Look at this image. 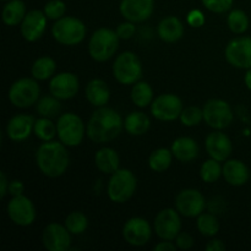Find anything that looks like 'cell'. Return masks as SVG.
<instances>
[{"label": "cell", "mask_w": 251, "mask_h": 251, "mask_svg": "<svg viewBox=\"0 0 251 251\" xmlns=\"http://www.w3.org/2000/svg\"><path fill=\"white\" fill-rule=\"evenodd\" d=\"M151 126V120L142 112H132L124 119V129L131 136H142L147 134Z\"/></svg>", "instance_id": "obj_28"}, {"label": "cell", "mask_w": 251, "mask_h": 251, "mask_svg": "<svg viewBox=\"0 0 251 251\" xmlns=\"http://www.w3.org/2000/svg\"><path fill=\"white\" fill-rule=\"evenodd\" d=\"M55 70L56 64L54 59H51L50 56H41L34 60L31 74L32 77L36 78L37 81H46L53 77Z\"/></svg>", "instance_id": "obj_30"}, {"label": "cell", "mask_w": 251, "mask_h": 251, "mask_svg": "<svg viewBox=\"0 0 251 251\" xmlns=\"http://www.w3.org/2000/svg\"><path fill=\"white\" fill-rule=\"evenodd\" d=\"M176 245L180 250H189L194 247V238L189 233L180 232L176 238Z\"/></svg>", "instance_id": "obj_43"}, {"label": "cell", "mask_w": 251, "mask_h": 251, "mask_svg": "<svg viewBox=\"0 0 251 251\" xmlns=\"http://www.w3.org/2000/svg\"><path fill=\"white\" fill-rule=\"evenodd\" d=\"M249 168L240 159H227L223 164L222 176L225 180L232 186H243L250 179Z\"/></svg>", "instance_id": "obj_22"}, {"label": "cell", "mask_w": 251, "mask_h": 251, "mask_svg": "<svg viewBox=\"0 0 251 251\" xmlns=\"http://www.w3.org/2000/svg\"><path fill=\"white\" fill-rule=\"evenodd\" d=\"M171 150L174 158L178 159L179 162H183V163L193 162L199 156V145L193 137H178L172 144Z\"/></svg>", "instance_id": "obj_25"}, {"label": "cell", "mask_w": 251, "mask_h": 251, "mask_svg": "<svg viewBox=\"0 0 251 251\" xmlns=\"http://www.w3.org/2000/svg\"><path fill=\"white\" fill-rule=\"evenodd\" d=\"M151 237V226L142 217L130 218L123 227V238L131 247H144L150 242Z\"/></svg>", "instance_id": "obj_15"}, {"label": "cell", "mask_w": 251, "mask_h": 251, "mask_svg": "<svg viewBox=\"0 0 251 251\" xmlns=\"http://www.w3.org/2000/svg\"><path fill=\"white\" fill-rule=\"evenodd\" d=\"M64 226L74 235L83 234L88 228V217L80 211H73L65 218Z\"/></svg>", "instance_id": "obj_33"}, {"label": "cell", "mask_w": 251, "mask_h": 251, "mask_svg": "<svg viewBox=\"0 0 251 251\" xmlns=\"http://www.w3.org/2000/svg\"><path fill=\"white\" fill-rule=\"evenodd\" d=\"M1 1H9V0H1Z\"/></svg>", "instance_id": "obj_49"}, {"label": "cell", "mask_w": 251, "mask_h": 251, "mask_svg": "<svg viewBox=\"0 0 251 251\" xmlns=\"http://www.w3.org/2000/svg\"><path fill=\"white\" fill-rule=\"evenodd\" d=\"M41 95V87L36 78L21 77L15 81L9 88V100L14 107L29 108L36 104Z\"/></svg>", "instance_id": "obj_8"}, {"label": "cell", "mask_w": 251, "mask_h": 251, "mask_svg": "<svg viewBox=\"0 0 251 251\" xmlns=\"http://www.w3.org/2000/svg\"><path fill=\"white\" fill-rule=\"evenodd\" d=\"M61 141H44L36 152V163L43 176L55 179L69 168L68 150Z\"/></svg>", "instance_id": "obj_2"}, {"label": "cell", "mask_w": 251, "mask_h": 251, "mask_svg": "<svg viewBox=\"0 0 251 251\" xmlns=\"http://www.w3.org/2000/svg\"><path fill=\"white\" fill-rule=\"evenodd\" d=\"M66 12V5L65 2L61 1V0H50L44 6V14L48 17V20H56L64 17Z\"/></svg>", "instance_id": "obj_39"}, {"label": "cell", "mask_w": 251, "mask_h": 251, "mask_svg": "<svg viewBox=\"0 0 251 251\" xmlns=\"http://www.w3.org/2000/svg\"><path fill=\"white\" fill-rule=\"evenodd\" d=\"M176 249V245L172 243V240H163V242L158 243L154 245V251H174Z\"/></svg>", "instance_id": "obj_47"}, {"label": "cell", "mask_w": 251, "mask_h": 251, "mask_svg": "<svg viewBox=\"0 0 251 251\" xmlns=\"http://www.w3.org/2000/svg\"><path fill=\"white\" fill-rule=\"evenodd\" d=\"M87 29L80 19L74 16H64L56 20L51 27V36L63 46H77L85 39Z\"/></svg>", "instance_id": "obj_4"}, {"label": "cell", "mask_w": 251, "mask_h": 251, "mask_svg": "<svg viewBox=\"0 0 251 251\" xmlns=\"http://www.w3.org/2000/svg\"><path fill=\"white\" fill-rule=\"evenodd\" d=\"M176 211L188 218L199 217L206 208V199L196 189H184L174 201Z\"/></svg>", "instance_id": "obj_14"}, {"label": "cell", "mask_w": 251, "mask_h": 251, "mask_svg": "<svg viewBox=\"0 0 251 251\" xmlns=\"http://www.w3.org/2000/svg\"><path fill=\"white\" fill-rule=\"evenodd\" d=\"M117 32L107 27L96 29L88 42V54L97 63H105L117 54L119 49Z\"/></svg>", "instance_id": "obj_3"}, {"label": "cell", "mask_w": 251, "mask_h": 251, "mask_svg": "<svg viewBox=\"0 0 251 251\" xmlns=\"http://www.w3.org/2000/svg\"><path fill=\"white\" fill-rule=\"evenodd\" d=\"M119 9L125 20L140 24L147 21L152 16L154 0H122Z\"/></svg>", "instance_id": "obj_18"}, {"label": "cell", "mask_w": 251, "mask_h": 251, "mask_svg": "<svg viewBox=\"0 0 251 251\" xmlns=\"http://www.w3.org/2000/svg\"><path fill=\"white\" fill-rule=\"evenodd\" d=\"M95 164L100 172L112 176L119 169L120 158L118 152L110 147H102L95 154Z\"/></svg>", "instance_id": "obj_26"}, {"label": "cell", "mask_w": 251, "mask_h": 251, "mask_svg": "<svg viewBox=\"0 0 251 251\" xmlns=\"http://www.w3.org/2000/svg\"><path fill=\"white\" fill-rule=\"evenodd\" d=\"M184 25L178 17L167 16L161 20L157 27L158 37L166 43H176L180 41L184 36Z\"/></svg>", "instance_id": "obj_23"}, {"label": "cell", "mask_w": 251, "mask_h": 251, "mask_svg": "<svg viewBox=\"0 0 251 251\" xmlns=\"http://www.w3.org/2000/svg\"><path fill=\"white\" fill-rule=\"evenodd\" d=\"M113 76L120 85H135L142 77V64L134 51H124L115 58Z\"/></svg>", "instance_id": "obj_6"}, {"label": "cell", "mask_w": 251, "mask_h": 251, "mask_svg": "<svg viewBox=\"0 0 251 251\" xmlns=\"http://www.w3.org/2000/svg\"><path fill=\"white\" fill-rule=\"evenodd\" d=\"M179 119H180L181 124L185 125V126H196V125H199L203 120V112L201 108L190 105V107L184 108Z\"/></svg>", "instance_id": "obj_38"}, {"label": "cell", "mask_w": 251, "mask_h": 251, "mask_svg": "<svg viewBox=\"0 0 251 251\" xmlns=\"http://www.w3.org/2000/svg\"><path fill=\"white\" fill-rule=\"evenodd\" d=\"M137 189V179L129 169H118L108 181V198L115 203H124L134 196Z\"/></svg>", "instance_id": "obj_5"}, {"label": "cell", "mask_w": 251, "mask_h": 251, "mask_svg": "<svg viewBox=\"0 0 251 251\" xmlns=\"http://www.w3.org/2000/svg\"><path fill=\"white\" fill-rule=\"evenodd\" d=\"M124 129V120L113 108L100 107L91 115L86 126V135L96 144L113 141Z\"/></svg>", "instance_id": "obj_1"}, {"label": "cell", "mask_w": 251, "mask_h": 251, "mask_svg": "<svg viewBox=\"0 0 251 251\" xmlns=\"http://www.w3.org/2000/svg\"><path fill=\"white\" fill-rule=\"evenodd\" d=\"M25 186L21 180H11L9 184V194L11 196H19L24 194Z\"/></svg>", "instance_id": "obj_44"}, {"label": "cell", "mask_w": 251, "mask_h": 251, "mask_svg": "<svg viewBox=\"0 0 251 251\" xmlns=\"http://www.w3.org/2000/svg\"><path fill=\"white\" fill-rule=\"evenodd\" d=\"M33 132L42 141H51L58 135L56 132V124H54L50 118L41 117L36 120L33 127Z\"/></svg>", "instance_id": "obj_36"}, {"label": "cell", "mask_w": 251, "mask_h": 251, "mask_svg": "<svg viewBox=\"0 0 251 251\" xmlns=\"http://www.w3.org/2000/svg\"><path fill=\"white\" fill-rule=\"evenodd\" d=\"M36 109H37V113H38L41 117H46V118L56 117L61 109L60 100L54 97L53 95L43 96V97L39 98L38 102L36 103Z\"/></svg>", "instance_id": "obj_32"}, {"label": "cell", "mask_w": 251, "mask_h": 251, "mask_svg": "<svg viewBox=\"0 0 251 251\" xmlns=\"http://www.w3.org/2000/svg\"><path fill=\"white\" fill-rule=\"evenodd\" d=\"M244 82H245V86H247V87L251 91V68L248 69L247 73H245Z\"/></svg>", "instance_id": "obj_48"}, {"label": "cell", "mask_w": 251, "mask_h": 251, "mask_svg": "<svg viewBox=\"0 0 251 251\" xmlns=\"http://www.w3.org/2000/svg\"><path fill=\"white\" fill-rule=\"evenodd\" d=\"M227 25L234 34H243L249 28L250 21L245 11L240 9H234L228 15Z\"/></svg>", "instance_id": "obj_34"}, {"label": "cell", "mask_w": 251, "mask_h": 251, "mask_svg": "<svg viewBox=\"0 0 251 251\" xmlns=\"http://www.w3.org/2000/svg\"><path fill=\"white\" fill-rule=\"evenodd\" d=\"M221 162L210 158L202 163L200 168V176L205 183H216L221 178L223 172V167H221Z\"/></svg>", "instance_id": "obj_37"}, {"label": "cell", "mask_w": 251, "mask_h": 251, "mask_svg": "<svg viewBox=\"0 0 251 251\" xmlns=\"http://www.w3.org/2000/svg\"><path fill=\"white\" fill-rule=\"evenodd\" d=\"M202 5L211 12L223 14L232 9L234 0H201Z\"/></svg>", "instance_id": "obj_40"}, {"label": "cell", "mask_w": 251, "mask_h": 251, "mask_svg": "<svg viewBox=\"0 0 251 251\" xmlns=\"http://www.w3.org/2000/svg\"><path fill=\"white\" fill-rule=\"evenodd\" d=\"M26 14V5L22 0H9L2 7L1 19L6 26L14 27L21 25Z\"/></svg>", "instance_id": "obj_27"}, {"label": "cell", "mask_w": 251, "mask_h": 251, "mask_svg": "<svg viewBox=\"0 0 251 251\" xmlns=\"http://www.w3.org/2000/svg\"><path fill=\"white\" fill-rule=\"evenodd\" d=\"M59 141L68 147H76L82 142L86 135L85 123L75 113H64L56 122Z\"/></svg>", "instance_id": "obj_7"}, {"label": "cell", "mask_w": 251, "mask_h": 251, "mask_svg": "<svg viewBox=\"0 0 251 251\" xmlns=\"http://www.w3.org/2000/svg\"><path fill=\"white\" fill-rule=\"evenodd\" d=\"M203 120L210 127L215 130H223L233 122V110L229 103L220 98L207 100L202 108Z\"/></svg>", "instance_id": "obj_9"}, {"label": "cell", "mask_w": 251, "mask_h": 251, "mask_svg": "<svg viewBox=\"0 0 251 251\" xmlns=\"http://www.w3.org/2000/svg\"><path fill=\"white\" fill-rule=\"evenodd\" d=\"M9 184L10 181L7 180V176L4 172L0 173V198L4 199L6 194H9Z\"/></svg>", "instance_id": "obj_45"}, {"label": "cell", "mask_w": 251, "mask_h": 251, "mask_svg": "<svg viewBox=\"0 0 251 251\" xmlns=\"http://www.w3.org/2000/svg\"><path fill=\"white\" fill-rule=\"evenodd\" d=\"M205 249L207 251H223L226 250V245L222 240L212 239L206 244Z\"/></svg>", "instance_id": "obj_46"}, {"label": "cell", "mask_w": 251, "mask_h": 251, "mask_svg": "<svg viewBox=\"0 0 251 251\" xmlns=\"http://www.w3.org/2000/svg\"><path fill=\"white\" fill-rule=\"evenodd\" d=\"M80 90L78 77L73 73H59L49 81V92L60 100L75 97Z\"/></svg>", "instance_id": "obj_17"}, {"label": "cell", "mask_w": 251, "mask_h": 251, "mask_svg": "<svg viewBox=\"0 0 251 251\" xmlns=\"http://www.w3.org/2000/svg\"><path fill=\"white\" fill-rule=\"evenodd\" d=\"M250 180H251V173H250Z\"/></svg>", "instance_id": "obj_50"}, {"label": "cell", "mask_w": 251, "mask_h": 251, "mask_svg": "<svg viewBox=\"0 0 251 251\" xmlns=\"http://www.w3.org/2000/svg\"><path fill=\"white\" fill-rule=\"evenodd\" d=\"M48 17L41 10H31L27 12L20 25L21 34L27 42H36L41 38L47 29Z\"/></svg>", "instance_id": "obj_19"}, {"label": "cell", "mask_w": 251, "mask_h": 251, "mask_svg": "<svg viewBox=\"0 0 251 251\" xmlns=\"http://www.w3.org/2000/svg\"><path fill=\"white\" fill-rule=\"evenodd\" d=\"M183 109V100L174 93H162L151 103V114L161 122H174Z\"/></svg>", "instance_id": "obj_10"}, {"label": "cell", "mask_w": 251, "mask_h": 251, "mask_svg": "<svg viewBox=\"0 0 251 251\" xmlns=\"http://www.w3.org/2000/svg\"><path fill=\"white\" fill-rule=\"evenodd\" d=\"M154 232L162 240H176L181 232L180 213L176 208H164L156 216L153 222Z\"/></svg>", "instance_id": "obj_13"}, {"label": "cell", "mask_w": 251, "mask_h": 251, "mask_svg": "<svg viewBox=\"0 0 251 251\" xmlns=\"http://www.w3.org/2000/svg\"><path fill=\"white\" fill-rule=\"evenodd\" d=\"M205 147L210 158L218 162H226L229 159L233 152L232 141L221 130H216L207 135L205 140Z\"/></svg>", "instance_id": "obj_20"}, {"label": "cell", "mask_w": 251, "mask_h": 251, "mask_svg": "<svg viewBox=\"0 0 251 251\" xmlns=\"http://www.w3.org/2000/svg\"><path fill=\"white\" fill-rule=\"evenodd\" d=\"M226 60L237 69L251 68V37L242 36L232 39L225 49Z\"/></svg>", "instance_id": "obj_12"}, {"label": "cell", "mask_w": 251, "mask_h": 251, "mask_svg": "<svg viewBox=\"0 0 251 251\" xmlns=\"http://www.w3.org/2000/svg\"><path fill=\"white\" fill-rule=\"evenodd\" d=\"M173 157L172 150L169 151L168 149H163V147L157 149L150 154L149 167L153 172H157V173L166 172L171 167L172 162H173Z\"/></svg>", "instance_id": "obj_31"}, {"label": "cell", "mask_w": 251, "mask_h": 251, "mask_svg": "<svg viewBox=\"0 0 251 251\" xmlns=\"http://www.w3.org/2000/svg\"><path fill=\"white\" fill-rule=\"evenodd\" d=\"M6 212L14 225L19 227H28L36 221V207L31 199L24 194L19 196H12L6 206Z\"/></svg>", "instance_id": "obj_11"}, {"label": "cell", "mask_w": 251, "mask_h": 251, "mask_svg": "<svg viewBox=\"0 0 251 251\" xmlns=\"http://www.w3.org/2000/svg\"><path fill=\"white\" fill-rule=\"evenodd\" d=\"M130 97H131L132 103L136 107L146 108L153 102V90L149 82L139 81L135 85H132Z\"/></svg>", "instance_id": "obj_29"}, {"label": "cell", "mask_w": 251, "mask_h": 251, "mask_svg": "<svg viewBox=\"0 0 251 251\" xmlns=\"http://www.w3.org/2000/svg\"><path fill=\"white\" fill-rule=\"evenodd\" d=\"M186 21H188V25L190 27H194V28H200V27H202L203 25H205L206 19L202 11L195 9V10H191V11L189 12L188 17H186Z\"/></svg>", "instance_id": "obj_42"}, {"label": "cell", "mask_w": 251, "mask_h": 251, "mask_svg": "<svg viewBox=\"0 0 251 251\" xmlns=\"http://www.w3.org/2000/svg\"><path fill=\"white\" fill-rule=\"evenodd\" d=\"M86 100L93 107H104L110 100V88L102 78H93L86 85Z\"/></svg>", "instance_id": "obj_24"}, {"label": "cell", "mask_w": 251, "mask_h": 251, "mask_svg": "<svg viewBox=\"0 0 251 251\" xmlns=\"http://www.w3.org/2000/svg\"><path fill=\"white\" fill-rule=\"evenodd\" d=\"M198 230L203 237H215L220 230V222L213 213L202 212L196 221Z\"/></svg>", "instance_id": "obj_35"}, {"label": "cell", "mask_w": 251, "mask_h": 251, "mask_svg": "<svg viewBox=\"0 0 251 251\" xmlns=\"http://www.w3.org/2000/svg\"><path fill=\"white\" fill-rule=\"evenodd\" d=\"M115 32H117L118 37H119L120 39L127 41V39H131L132 37L135 36V33H136V26H135L134 22L127 21L126 20V21L122 22V24L117 27Z\"/></svg>", "instance_id": "obj_41"}, {"label": "cell", "mask_w": 251, "mask_h": 251, "mask_svg": "<svg viewBox=\"0 0 251 251\" xmlns=\"http://www.w3.org/2000/svg\"><path fill=\"white\" fill-rule=\"evenodd\" d=\"M34 119L29 114H16L9 120L6 125V135L11 141H25L32 134L34 127Z\"/></svg>", "instance_id": "obj_21"}, {"label": "cell", "mask_w": 251, "mask_h": 251, "mask_svg": "<svg viewBox=\"0 0 251 251\" xmlns=\"http://www.w3.org/2000/svg\"><path fill=\"white\" fill-rule=\"evenodd\" d=\"M42 244L48 251H66L70 249L71 233L59 223H49L42 233Z\"/></svg>", "instance_id": "obj_16"}]
</instances>
